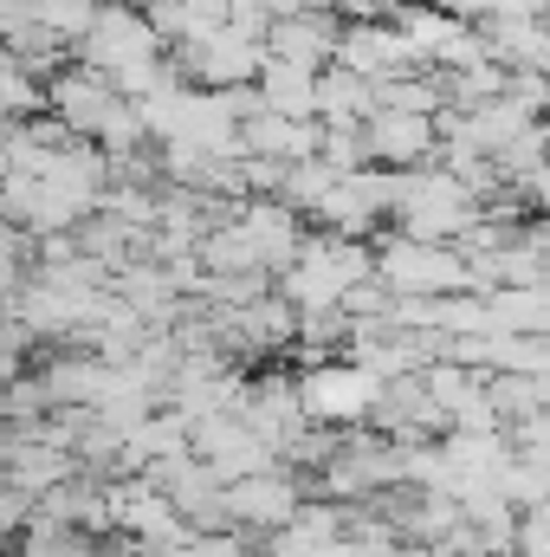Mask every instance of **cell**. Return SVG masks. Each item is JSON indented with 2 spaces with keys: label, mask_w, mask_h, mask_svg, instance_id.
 Segmentation results:
<instances>
[{
  "label": "cell",
  "mask_w": 550,
  "mask_h": 557,
  "mask_svg": "<svg viewBox=\"0 0 550 557\" xmlns=\"http://www.w3.org/2000/svg\"><path fill=\"white\" fill-rule=\"evenodd\" d=\"M20 363H26V357H13V350H0V383H7V376H13Z\"/></svg>",
  "instance_id": "31"
},
{
  "label": "cell",
  "mask_w": 550,
  "mask_h": 557,
  "mask_svg": "<svg viewBox=\"0 0 550 557\" xmlns=\"http://www.w3.org/2000/svg\"><path fill=\"white\" fill-rule=\"evenodd\" d=\"M26 512H33V493H20L13 480H0V539H13L26 525Z\"/></svg>",
  "instance_id": "29"
},
{
  "label": "cell",
  "mask_w": 550,
  "mask_h": 557,
  "mask_svg": "<svg viewBox=\"0 0 550 557\" xmlns=\"http://www.w3.org/2000/svg\"><path fill=\"white\" fill-rule=\"evenodd\" d=\"M330 182H337V169H330L324 156H298V162H285V169H278V188H273V195L285 201V208L311 214V208L330 195Z\"/></svg>",
  "instance_id": "19"
},
{
  "label": "cell",
  "mask_w": 550,
  "mask_h": 557,
  "mask_svg": "<svg viewBox=\"0 0 550 557\" xmlns=\"http://www.w3.org/2000/svg\"><path fill=\"white\" fill-rule=\"evenodd\" d=\"M421 7H440V13H460L466 20V0H421Z\"/></svg>",
  "instance_id": "32"
},
{
  "label": "cell",
  "mask_w": 550,
  "mask_h": 557,
  "mask_svg": "<svg viewBox=\"0 0 550 557\" xmlns=\"http://www.w3.org/2000/svg\"><path fill=\"white\" fill-rule=\"evenodd\" d=\"M234 227L247 234V247H253L260 273L291 267V260H298V247H304V214H298V208H285L278 195H240V201H234Z\"/></svg>",
  "instance_id": "7"
},
{
  "label": "cell",
  "mask_w": 550,
  "mask_h": 557,
  "mask_svg": "<svg viewBox=\"0 0 550 557\" xmlns=\"http://www.w3.org/2000/svg\"><path fill=\"white\" fill-rule=\"evenodd\" d=\"M20 557H91V539L78 532H20Z\"/></svg>",
  "instance_id": "27"
},
{
  "label": "cell",
  "mask_w": 550,
  "mask_h": 557,
  "mask_svg": "<svg viewBox=\"0 0 550 557\" xmlns=\"http://www.w3.org/2000/svg\"><path fill=\"white\" fill-rule=\"evenodd\" d=\"M337 26H343V13H330L324 0H311V7H298V13L266 20V52H273V59H291V65H330Z\"/></svg>",
  "instance_id": "10"
},
{
  "label": "cell",
  "mask_w": 550,
  "mask_h": 557,
  "mask_svg": "<svg viewBox=\"0 0 550 557\" xmlns=\"http://www.w3.org/2000/svg\"><path fill=\"white\" fill-rule=\"evenodd\" d=\"M370 273L389 298H440V292H473L466 285V260L453 240H409L396 227L370 234Z\"/></svg>",
  "instance_id": "1"
},
{
  "label": "cell",
  "mask_w": 550,
  "mask_h": 557,
  "mask_svg": "<svg viewBox=\"0 0 550 557\" xmlns=\"http://www.w3.org/2000/svg\"><path fill=\"white\" fill-rule=\"evenodd\" d=\"M486 396L499 409V428L518 416H545L550 409V376H512V370H486Z\"/></svg>",
  "instance_id": "18"
},
{
  "label": "cell",
  "mask_w": 550,
  "mask_h": 557,
  "mask_svg": "<svg viewBox=\"0 0 550 557\" xmlns=\"http://www.w3.org/2000/svg\"><path fill=\"white\" fill-rule=\"evenodd\" d=\"M111 370H117V363H104V357H91V350H59V357L39 363V383H46L52 409H91V403L104 396Z\"/></svg>",
  "instance_id": "12"
},
{
  "label": "cell",
  "mask_w": 550,
  "mask_h": 557,
  "mask_svg": "<svg viewBox=\"0 0 550 557\" xmlns=\"http://www.w3.org/2000/svg\"><path fill=\"white\" fill-rule=\"evenodd\" d=\"M473 214H479V201L460 188L453 169L414 162L409 175H402V201H396L389 221H396V234H409V240H453Z\"/></svg>",
  "instance_id": "2"
},
{
  "label": "cell",
  "mask_w": 550,
  "mask_h": 557,
  "mask_svg": "<svg viewBox=\"0 0 550 557\" xmlns=\"http://www.w3.org/2000/svg\"><path fill=\"white\" fill-rule=\"evenodd\" d=\"M33 111H46V85L0 46V124H20V117H33Z\"/></svg>",
  "instance_id": "20"
},
{
  "label": "cell",
  "mask_w": 550,
  "mask_h": 557,
  "mask_svg": "<svg viewBox=\"0 0 550 557\" xmlns=\"http://www.w3.org/2000/svg\"><path fill=\"white\" fill-rule=\"evenodd\" d=\"M253 98L266 111H285V117H317V65H291V59H260L253 72Z\"/></svg>",
  "instance_id": "13"
},
{
  "label": "cell",
  "mask_w": 550,
  "mask_h": 557,
  "mask_svg": "<svg viewBox=\"0 0 550 557\" xmlns=\"http://www.w3.org/2000/svg\"><path fill=\"white\" fill-rule=\"evenodd\" d=\"M486 370L550 376V337L545 331H486Z\"/></svg>",
  "instance_id": "15"
},
{
  "label": "cell",
  "mask_w": 550,
  "mask_h": 557,
  "mask_svg": "<svg viewBox=\"0 0 550 557\" xmlns=\"http://www.w3.org/2000/svg\"><path fill=\"white\" fill-rule=\"evenodd\" d=\"M26 247H33V234L13 227V221H0V305H7V292L26 278Z\"/></svg>",
  "instance_id": "25"
},
{
  "label": "cell",
  "mask_w": 550,
  "mask_h": 557,
  "mask_svg": "<svg viewBox=\"0 0 550 557\" xmlns=\"http://www.w3.org/2000/svg\"><path fill=\"white\" fill-rule=\"evenodd\" d=\"M330 65H343V72H357V78H396V72H414V52L409 39L383 20V13H363V20H350V26H337V52H330Z\"/></svg>",
  "instance_id": "8"
},
{
  "label": "cell",
  "mask_w": 550,
  "mask_h": 557,
  "mask_svg": "<svg viewBox=\"0 0 550 557\" xmlns=\"http://www.w3.org/2000/svg\"><path fill=\"white\" fill-rule=\"evenodd\" d=\"M72 59H85V65H98L111 85H124V78L142 72L149 59H162V39H155V26L142 20L137 7L98 0V7H91V26H85L78 46H72Z\"/></svg>",
  "instance_id": "3"
},
{
  "label": "cell",
  "mask_w": 550,
  "mask_h": 557,
  "mask_svg": "<svg viewBox=\"0 0 550 557\" xmlns=\"http://www.w3.org/2000/svg\"><path fill=\"white\" fill-rule=\"evenodd\" d=\"M486 298V331H550V285H492Z\"/></svg>",
  "instance_id": "14"
},
{
  "label": "cell",
  "mask_w": 550,
  "mask_h": 557,
  "mask_svg": "<svg viewBox=\"0 0 550 557\" xmlns=\"http://www.w3.org/2000/svg\"><path fill=\"white\" fill-rule=\"evenodd\" d=\"M46 111L72 131V137H98V124H104V111L117 104V85L98 72V65H85V59H65V65H52L46 78Z\"/></svg>",
  "instance_id": "6"
},
{
  "label": "cell",
  "mask_w": 550,
  "mask_h": 557,
  "mask_svg": "<svg viewBox=\"0 0 550 557\" xmlns=\"http://www.w3.org/2000/svg\"><path fill=\"white\" fill-rule=\"evenodd\" d=\"M363 156L383 169H414L434 162V117H409V111H370L363 117Z\"/></svg>",
  "instance_id": "11"
},
{
  "label": "cell",
  "mask_w": 550,
  "mask_h": 557,
  "mask_svg": "<svg viewBox=\"0 0 550 557\" xmlns=\"http://www.w3.org/2000/svg\"><path fill=\"white\" fill-rule=\"evenodd\" d=\"M376 111V85L343 72V65H317V117H370Z\"/></svg>",
  "instance_id": "16"
},
{
  "label": "cell",
  "mask_w": 550,
  "mask_h": 557,
  "mask_svg": "<svg viewBox=\"0 0 550 557\" xmlns=\"http://www.w3.org/2000/svg\"><path fill=\"white\" fill-rule=\"evenodd\" d=\"M298 499H304V480L291 467H260V473L227 480V519L240 532H273V525H285L298 512Z\"/></svg>",
  "instance_id": "9"
},
{
  "label": "cell",
  "mask_w": 550,
  "mask_h": 557,
  "mask_svg": "<svg viewBox=\"0 0 550 557\" xmlns=\"http://www.w3.org/2000/svg\"><path fill=\"white\" fill-rule=\"evenodd\" d=\"M383 557H434V545H409V539H396Z\"/></svg>",
  "instance_id": "30"
},
{
  "label": "cell",
  "mask_w": 550,
  "mask_h": 557,
  "mask_svg": "<svg viewBox=\"0 0 550 557\" xmlns=\"http://www.w3.org/2000/svg\"><path fill=\"white\" fill-rule=\"evenodd\" d=\"M434 331L440 337H486V298L479 292H440L434 298Z\"/></svg>",
  "instance_id": "23"
},
{
  "label": "cell",
  "mask_w": 550,
  "mask_h": 557,
  "mask_svg": "<svg viewBox=\"0 0 550 557\" xmlns=\"http://www.w3.org/2000/svg\"><path fill=\"white\" fill-rule=\"evenodd\" d=\"M175 59V72L188 78V85H201V91H227V85H253V72H260V59H266V39H253V33H240L234 20L227 26H214L208 39H188V46H168Z\"/></svg>",
  "instance_id": "4"
},
{
  "label": "cell",
  "mask_w": 550,
  "mask_h": 557,
  "mask_svg": "<svg viewBox=\"0 0 550 557\" xmlns=\"http://www.w3.org/2000/svg\"><path fill=\"white\" fill-rule=\"evenodd\" d=\"M447 428H460V434H492V428H499V409H492L486 383H479L466 403H453V409H447Z\"/></svg>",
  "instance_id": "28"
},
{
  "label": "cell",
  "mask_w": 550,
  "mask_h": 557,
  "mask_svg": "<svg viewBox=\"0 0 550 557\" xmlns=\"http://www.w3.org/2000/svg\"><path fill=\"white\" fill-rule=\"evenodd\" d=\"M505 557H550L545 506H532V512H518V519H512V545H505Z\"/></svg>",
  "instance_id": "26"
},
{
  "label": "cell",
  "mask_w": 550,
  "mask_h": 557,
  "mask_svg": "<svg viewBox=\"0 0 550 557\" xmlns=\"http://www.w3.org/2000/svg\"><path fill=\"white\" fill-rule=\"evenodd\" d=\"M291 383H298V409H304V421H330V428L363 421L370 396H376V376L357 370L343 350L324 357V363H304V376H291Z\"/></svg>",
  "instance_id": "5"
},
{
  "label": "cell",
  "mask_w": 550,
  "mask_h": 557,
  "mask_svg": "<svg viewBox=\"0 0 550 557\" xmlns=\"http://www.w3.org/2000/svg\"><path fill=\"white\" fill-rule=\"evenodd\" d=\"M260 557H343V539H317V532H304V525H273L266 532V552Z\"/></svg>",
  "instance_id": "24"
},
{
  "label": "cell",
  "mask_w": 550,
  "mask_h": 557,
  "mask_svg": "<svg viewBox=\"0 0 550 557\" xmlns=\"http://www.w3.org/2000/svg\"><path fill=\"white\" fill-rule=\"evenodd\" d=\"M376 104L383 111H409V117H434L447 104V91H440V78L427 65H414V72H396V78H376Z\"/></svg>",
  "instance_id": "17"
},
{
  "label": "cell",
  "mask_w": 550,
  "mask_h": 557,
  "mask_svg": "<svg viewBox=\"0 0 550 557\" xmlns=\"http://www.w3.org/2000/svg\"><path fill=\"white\" fill-rule=\"evenodd\" d=\"M52 409V396H46V383H39V370H13L7 383H0V416H7V428H20V421H39Z\"/></svg>",
  "instance_id": "22"
},
{
  "label": "cell",
  "mask_w": 550,
  "mask_h": 557,
  "mask_svg": "<svg viewBox=\"0 0 550 557\" xmlns=\"http://www.w3.org/2000/svg\"><path fill=\"white\" fill-rule=\"evenodd\" d=\"M545 486H550L545 454H512V460L499 467V493H505V506H512V512H532V506H545Z\"/></svg>",
  "instance_id": "21"
}]
</instances>
